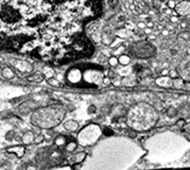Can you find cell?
Listing matches in <instances>:
<instances>
[{
	"mask_svg": "<svg viewBox=\"0 0 190 170\" xmlns=\"http://www.w3.org/2000/svg\"><path fill=\"white\" fill-rule=\"evenodd\" d=\"M94 112H96V106H94V105H92V106H90V108H89V114H92V113H94Z\"/></svg>",
	"mask_w": 190,
	"mask_h": 170,
	"instance_id": "31",
	"label": "cell"
},
{
	"mask_svg": "<svg viewBox=\"0 0 190 170\" xmlns=\"http://www.w3.org/2000/svg\"><path fill=\"white\" fill-rule=\"evenodd\" d=\"M156 52V48L153 46L150 42L148 40H142V42H137L133 44L131 47V53L136 58L139 59H148L153 56Z\"/></svg>",
	"mask_w": 190,
	"mask_h": 170,
	"instance_id": "4",
	"label": "cell"
},
{
	"mask_svg": "<svg viewBox=\"0 0 190 170\" xmlns=\"http://www.w3.org/2000/svg\"><path fill=\"white\" fill-rule=\"evenodd\" d=\"M108 78H110V79H113V78H115V71L114 70H108Z\"/></svg>",
	"mask_w": 190,
	"mask_h": 170,
	"instance_id": "29",
	"label": "cell"
},
{
	"mask_svg": "<svg viewBox=\"0 0 190 170\" xmlns=\"http://www.w3.org/2000/svg\"><path fill=\"white\" fill-rule=\"evenodd\" d=\"M188 25H189L188 22H182V24H181V27H182V28H186V27H187Z\"/></svg>",
	"mask_w": 190,
	"mask_h": 170,
	"instance_id": "35",
	"label": "cell"
},
{
	"mask_svg": "<svg viewBox=\"0 0 190 170\" xmlns=\"http://www.w3.org/2000/svg\"><path fill=\"white\" fill-rule=\"evenodd\" d=\"M167 6L170 8V9H175V6H176V2H175V0H168V2H167Z\"/></svg>",
	"mask_w": 190,
	"mask_h": 170,
	"instance_id": "21",
	"label": "cell"
},
{
	"mask_svg": "<svg viewBox=\"0 0 190 170\" xmlns=\"http://www.w3.org/2000/svg\"><path fill=\"white\" fill-rule=\"evenodd\" d=\"M126 27L124 28L126 29V30H129V31H134V29H135V25L134 24H132L131 22H126Z\"/></svg>",
	"mask_w": 190,
	"mask_h": 170,
	"instance_id": "20",
	"label": "cell"
},
{
	"mask_svg": "<svg viewBox=\"0 0 190 170\" xmlns=\"http://www.w3.org/2000/svg\"><path fill=\"white\" fill-rule=\"evenodd\" d=\"M64 128L69 132H76L79 129V124L76 120H68L64 124Z\"/></svg>",
	"mask_w": 190,
	"mask_h": 170,
	"instance_id": "8",
	"label": "cell"
},
{
	"mask_svg": "<svg viewBox=\"0 0 190 170\" xmlns=\"http://www.w3.org/2000/svg\"><path fill=\"white\" fill-rule=\"evenodd\" d=\"M124 50H126V47H124V46H120L119 48H118V49H117L116 51L114 52V54H115V56H119V54H121V53L124 52Z\"/></svg>",
	"mask_w": 190,
	"mask_h": 170,
	"instance_id": "22",
	"label": "cell"
},
{
	"mask_svg": "<svg viewBox=\"0 0 190 170\" xmlns=\"http://www.w3.org/2000/svg\"><path fill=\"white\" fill-rule=\"evenodd\" d=\"M60 8L47 0H0V40L25 35L28 44Z\"/></svg>",
	"mask_w": 190,
	"mask_h": 170,
	"instance_id": "1",
	"label": "cell"
},
{
	"mask_svg": "<svg viewBox=\"0 0 190 170\" xmlns=\"http://www.w3.org/2000/svg\"><path fill=\"white\" fill-rule=\"evenodd\" d=\"M170 20H171V22H178V17L176 15H173L170 17Z\"/></svg>",
	"mask_w": 190,
	"mask_h": 170,
	"instance_id": "28",
	"label": "cell"
},
{
	"mask_svg": "<svg viewBox=\"0 0 190 170\" xmlns=\"http://www.w3.org/2000/svg\"><path fill=\"white\" fill-rule=\"evenodd\" d=\"M189 36H190L189 33H187V32H184V33L181 34V37H182V38H184V40H188Z\"/></svg>",
	"mask_w": 190,
	"mask_h": 170,
	"instance_id": "27",
	"label": "cell"
},
{
	"mask_svg": "<svg viewBox=\"0 0 190 170\" xmlns=\"http://www.w3.org/2000/svg\"><path fill=\"white\" fill-rule=\"evenodd\" d=\"M83 133L87 134L86 135H81L79 136V142L82 146H89L94 144V142L98 139L99 135H100V130H99V127L97 126H88V127H86V129L82 131Z\"/></svg>",
	"mask_w": 190,
	"mask_h": 170,
	"instance_id": "5",
	"label": "cell"
},
{
	"mask_svg": "<svg viewBox=\"0 0 190 170\" xmlns=\"http://www.w3.org/2000/svg\"><path fill=\"white\" fill-rule=\"evenodd\" d=\"M169 77L171 78V79H175V78H178V72L175 69H171V70L169 71Z\"/></svg>",
	"mask_w": 190,
	"mask_h": 170,
	"instance_id": "19",
	"label": "cell"
},
{
	"mask_svg": "<svg viewBox=\"0 0 190 170\" xmlns=\"http://www.w3.org/2000/svg\"><path fill=\"white\" fill-rule=\"evenodd\" d=\"M86 158V153L85 152H79V153H76L70 158V162L74 163V164H78V163H82Z\"/></svg>",
	"mask_w": 190,
	"mask_h": 170,
	"instance_id": "9",
	"label": "cell"
},
{
	"mask_svg": "<svg viewBox=\"0 0 190 170\" xmlns=\"http://www.w3.org/2000/svg\"><path fill=\"white\" fill-rule=\"evenodd\" d=\"M64 116L65 110L63 106H49L34 113L32 122L44 129H49L60 124Z\"/></svg>",
	"mask_w": 190,
	"mask_h": 170,
	"instance_id": "3",
	"label": "cell"
},
{
	"mask_svg": "<svg viewBox=\"0 0 190 170\" xmlns=\"http://www.w3.org/2000/svg\"><path fill=\"white\" fill-rule=\"evenodd\" d=\"M157 113L152 106L148 104L136 105L128 116V124L137 131H144L155 126L157 121Z\"/></svg>",
	"mask_w": 190,
	"mask_h": 170,
	"instance_id": "2",
	"label": "cell"
},
{
	"mask_svg": "<svg viewBox=\"0 0 190 170\" xmlns=\"http://www.w3.org/2000/svg\"><path fill=\"white\" fill-rule=\"evenodd\" d=\"M174 10L180 16L190 15V0H183L180 3H176Z\"/></svg>",
	"mask_w": 190,
	"mask_h": 170,
	"instance_id": "6",
	"label": "cell"
},
{
	"mask_svg": "<svg viewBox=\"0 0 190 170\" xmlns=\"http://www.w3.org/2000/svg\"><path fill=\"white\" fill-rule=\"evenodd\" d=\"M34 142V135L32 132H27L25 133V135L22 136V142L25 144V145H29L31 142Z\"/></svg>",
	"mask_w": 190,
	"mask_h": 170,
	"instance_id": "10",
	"label": "cell"
},
{
	"mask_svg": "<svg viewBox=\"0 0 190 170\" xmlns=\"http://www.w3.org/2000/svg\"><path fill=\"white\" fill-rule=\"evenodd\" d=\"M173 85H174V87H176V88H181V87H183V85H184V82H183V80L180 79V78H175V79H173Z\"/></svg>",
	"mask_w": 190,
	"mask_h": 170,
	"instance_id": "15",
	"label": "cell"
},
{
	"mask_svg": "<svg viewBox=\"0 0 190 170\" xmlns=\"http://www.w3.org/2000/svg\"><path fill=\"white\" fill-rule=\"evenodd\" d=\"M10 152H15L16 155L20 158L24 155V151H25V148L24 147H15V148H12V149H9Z\"/></svg>",
	"mask_w": 190,
	"mask_h": 170,
	"instance_id": "13",
	"label": "cell"
},
{
	"mask_svg": "<svg viewBox=\"0 0 190 170\" xmlns=\"http://www.w3.org/2000/svg\"><path fill=\"white\" fill-rule=\"evenodd\" d=\"M147 27H149V28H153V22H148V24H147Z\"/></svg>",
	"mask_w": 190,
	"mask_h": 170,
	"instance_id": "38",
	"label": "cell"
},
{
	"mask_svg": "<svg viewBox=\"0 0 190 170\" xmlns=\"http://www.w3.org/2000/svg\"><path fill=\"white\" fill-rule=\"evenodd\" d=\"M137 26H138V28H140V29H146V28H147V24H146V22H138Z\"/></svg>",
	"mask_w": 190,
	"mask_h": 170,
	"instance_id": "25",
	"label": "cell"
},
{
	"mask_svg": "<svg viewBox=\"0 0 190 170\" xmlns=\"http://www.w3.org/2000/svg\"><path fill=\"white\" fill-rule=\"evenodd\" d=\"M156 83L158 84V85H160V86H164V87H170L173 85V79H171V78L169 77H166V76H164V77L159 78V79H157L156 80Z\"/></svg>",
	"mask_w": 190,
	"mask_h": 170,
	"instance_id": "7",
	"label": "cell"
},
{
	"mask_svg": "<svg viewBox=\"0 0 190 170\" xmlns=\"http://www.w3.org/2000/svg\"><path fill=\"white\" fill-rule=\"evenodd\" d=\"M43 80V76L40 74H33V76H31L30 78H29V81H35V82H40V81Z\"/></svg>",
	"mask_w": 190,
	"mask_h": 170,
	"instance_id": "16",
	"label": "cell"
},
{
	"mask_svg": "<svg viewBox=\"0 0 190 170\" xmlns=\"http://www.w3.org/2000/svg\"><path fill=\"white\" fill-rule=\"evenodd\" d=\"M77 148H78V144L76 142H68L67 145H66V150L68 152H74L77 150Z\"/></svg>",
	"mask_w": 190,
	"mask_h": 170,
	"instance_id": "14",
	"label": "cell"
},
{
	"mask_svg": "<svg viewBox=\"0 0 190 170\" xmlns=\"http://www.w3.org/2000/svg\"><path fill=\"white\" fill-rule=\"evenodd\" d=\"M103 134L105 136H112L113 135V131L108 129V128H105V129H103Z\"/></svg>",
	"mask_w": 190,
	"mask_h": 170,
	"instance_id": "23",
	"label": "cell"
},
{
	"mask_svg": "<svg viewBox=\"0 0 190 170\" xmlns=\"http://www.w3.org/2000/svg\"><path fill=\"white\" fill-rule=\"evenodd\" d=\"M66 142H67V139L65 137L64 135H60L58 136L54 140V144L56 146H63V145H66Z\"/></svg>",
	"mask_w": 190,
	"mask_h": 170,
	"instance_id": "12",
	"label": "cell"
},
{
	"mask_svg": "<svg viewBox=\"0 0 190 170\" xmlns=\"http://www.w3.org/2000/svg\"><path fill=\"white\" fill-rule=\"evenodd\" d=\"M169 74V71L167 70V69H164L163 71H162V76H168Z\"/></svg>",
	"mask_w": 190,
	"mask_h": 170,
	"instance_id": "34",
	"label": "cell"
},
{
	"mask_svg": "<svg viewBox=\"0 0 190 170\" xmlns=\"http://www.w3.org/2000/svg\"><path fill=\"white\" fill-rule=\"evenodd\" d=\"M43 140H44V136L43 135H38L37 137L34 138V142H35V144H40V142H42Z\"/></svg>",
	"mask_w": 190,
	"mask_h": 170,
	"instance_id": "24",
	"label": "cell"
},
{
	"mask_svg": "<svg viewBox=\"0 0 190 170\" xmlns=\"http://www.w3.org/2000/svg\"><path fill=\"white\" fill-rule=\"evenodd\" d=\"M162 34H163L164 36H167V35H168V34H169V31H168V30H163V32H162Z\"/></svg>",
	"mask_w": 190,
	"mask_h": 170,
	"instance_id": "36",
	"label": "cell"
},
{
	"mask_svg": "<svg viewBox=\"0 0 190 170\" xmlns=\"http://www.w3.org/2000/svg\"><path fill=\"white\" fill-rule=\"evenodd\" d=\"M151 32H152V30H151V28H149V27H147V28L144 29V33L146 34H150Z\"/></svg>",
	"mask_w": 190,
	"mask_h": 170,
	"instance_id": "33",
	"label": "cell"
},
{
	"mask_svg": "<svg viewBox=\"0 0 190 170\" xmlns=\"http://www.w3.org/2000/svg\"><path fill=\"white\" fill-rule=\"evenodd\" d=\"M188 26H189V28H190V22H189V25H188Z\"/></svg>",
	"mask_w": 190,
	"mask_h": 170,
	"instance_id": "40",
	"label": "cell"
},
{
	"mask_svg": "<svg viewBox=\"0 0 190 170\" xmlns=\"http://www.w3.org/2000/svg\"><path fill=\"white\" fill-rule=\"evenodd\" d=\"M108 63H110L112 66H116L117 64L119 63V61H118V59H117L116 56H112V58L108 59Z\"/></svg>",
	"mask_w": 190,
	"mask_h": 170,
	"instance_id": "18",
	"label": "cell"
},
{
	"mask_svg": "<svg viewBox=\"0 0 190 170\" xmlns=\"http://www.w3.org/2000/svg\"><path fill=\"white\" fill-rule=\"evenodd\" d=\"M110 83V78H104L103 79V84H105V85H107V84Z\"/></svg>",
	"mask_w": 190,
	"mask_h": 170,
	"instance_id": "30",
	"label": "cell"
},
{
	"mask_svg": "<svg viewBox=\"0 0 190 170\" xmlns=\"http://www.w3.org/2000/svg\"><path fill=\"white\" fill-rule=\"evenodd\" d=\"M150 38H152V40H155V35H151Z\"/></svg>",
	"mask_w": 190,
	"mask_h": 170,
	"instance_id": "39",
	"label": "cell"
},
{
	"mask_svg": "<svg viewBox=\"0 0 190 170\" xmlns=\"http://www.w3.org/2000/svg\"><path fill=\"white\" fill-rule=\"evenodd\" d=\"M185 126V121L183 120V119H181V120H178V122H176V127L178 128H183Z\"/></svg>",
	"mask_w": 190,
	"mask_h": 170,
	"instance_id": "26",
	"label": "cell"
},
{
	"mask_svg": "<svg viewBox=\"0 0 190 170\" xmlns=\"http://www.w3.org/2000/svg\"><path fill=\"white\" fill-rule=\"evenodd\" d=\"M118 61H119L120 65L126 66V65H129V63H130V61H131V60H130L129 56L122 54V56H120L119 58H118Z\"/></svg>",
	"mask_w": 190,
	"mask_h": 170,
	"instance_id": "11",
	"label": "cell"
},
{
	"mask_svg": "<svg viewBox=\"0 0 190 170\" xmlns=\"http://www.w3.org/2000/svg\"><path fill=\"white\" fill-rule=\"evenodd\" d=\"M147 17H148L147 14H146V15H144V14H140V15H139V18H141V19H144V18H147Z\"/></svg>",
	"mask_w": 190,
	"mask_h": 170,
	"instance_id": "37",
	"label": "cell"
},
{
	"mask_svg": "<svg viewBox=\"0 0 190 170\" xmlns=\"http://www.w3.org/2000/svg\"><path fill=\"white\" fill-rule=\"evenodd\" d=\"M3 76L6 78H13L14 77V74H13L12 70H11L10 68H6V69L3 70Z\"/></svg>",
	"mask_w": 190,
	"mask_h": 170,
	"instance_id": "17",
	"label": "cell"
},
{
	"mask_svg": "<svg viewBox=\"0 0 190 170\" xmlns=\"http://www.w3.org/2000/svg\"><path fill=\"white\" fill-rule=\"evenodd\" d=\"M49 82H50V84H54V86H56L58 84V82L56 80H54V79H51V80H49Z\"/></svg>",
	"mask_w": 190,
	"mask_h": 170,
	"instance_id": "32",
	"label": "cell"
}]
</instances>
